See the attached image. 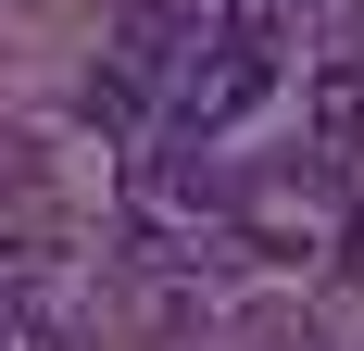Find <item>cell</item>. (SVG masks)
I'll use <instances>...</instances> for the list:
<instances>
[{
	"label": "cell",
	"mask_w": 364,
	"mask_h": 351,
	"mask_svg": "<svg viewBox=\"0 0 364 351\" xmlns=\"http://www.w3.org/2000/svg\"><path fill=\"white\" fill-rule=\"evenodd\" d=\"M264 88H277V63H264V50L201 38V63H176V139H226V126H239Z\"/></svg>",
	"instance_id": "obj_1"
},
{
	"label": "cell",
	"mask_w": 364,
	"mask_h": 351,
	"mask_svg": "<svg viewBox=\"0 0 364 351\" xmlns=\"http://www.w3.org/2000/svg\"><path fill=\"white\" fill-rule=\"evenodd\" d=\"M301 113H314V163H352V151H364V50H327V63H314V101H301Z\"/></svg>",
	"instance_id": "obj_2"
},
{
	"label": "cell",
	"mask_w": 364,
	"mask_h": 351,
	"mask_svg": "<svg viewBox=\"0 0 364 351\" xmlns=\"http://www.w3.org/2000/svg\"><path fill=\"white\" fill-rule=\"evenodd\" d=\"M289 13H301V0H226L214 38H239V50H264V63H289Z\"/></svg>",
	"instance_id": "obj_3"
},
{
	"label": "cell",
	"mask_w": 364,
	"mask_h": 351,
	"mask_svg": "<svg viewBox=\"0 0 364 351\" xmlns=\"http://www.w3.org/2000/svg\"><path fill=\"white\" fill-rule=\"evenodd\" d=\"M352 264H364V213H352Z\"/></svg>",
	"instance_id": "obj_4"
}]
</instances>
